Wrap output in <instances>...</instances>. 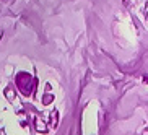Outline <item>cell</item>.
<instances>
[{
    "label": "cell",
    "mask_w": 148,
    "mask_h": 135,
    "mask_svg": "<svg viewBox=\"0 0 148 135\" xmlns=\"http://www.w3.org/2000/svg\"><path fill=\"white\" fill-rule=\"evenodd\" d=\"M59 114H57V111H54V112H51V125L56 129L57 127V124H59V117H57Z\"/></svg>",
    "instance_id": "cell-3"
},
{
    "label": "cell",
    "mask_w": 148,
    "mask_h": 135,
    "mask_svg": "<svg viewBox=\"0 0 148 135\" xmlns=\"http://www.w3.org/2000/svg\"><path fill=\"white\" fill-rule=\"evenodd\" d=\"M52 99H54V96H51V95H46V96H44V104H49V103H51Z\"/></svg>",
    "instance_id": "cell-4"
},
{
    "label": "cell",
    "mask_w": 148,
    "mask_h": 135,
    "mask_svg": "<svg viewBox=\"0 0 148 135\" xmlns=\"http://www.w3.org/2000/svg\"><path fill=\"white\" fill-rule=\"evenodd\" d=\"M36 130L42 132V134H46V132H47V129H46V125H44V122H41L39 119H36Z\"/></svg>",
    "instance_id": "cell-2"
},
{
    "label": "cell",
    "mask_w": 148,
    "mask_h": 135,
    "mask_svg": "<svg viewBox=\"0 0 148 135\" xmlns=\"http://www.w3.org/2000/svg\"><path fill=\"white\" fill-rule=\"evenodd\" d=\"M36 80L31 77L26 72H20L16 75V88L20 90L23 96H31L33 95V90H34Z\"/></svg>",
    "instance_id": "cell-1"
}]
</instances>
